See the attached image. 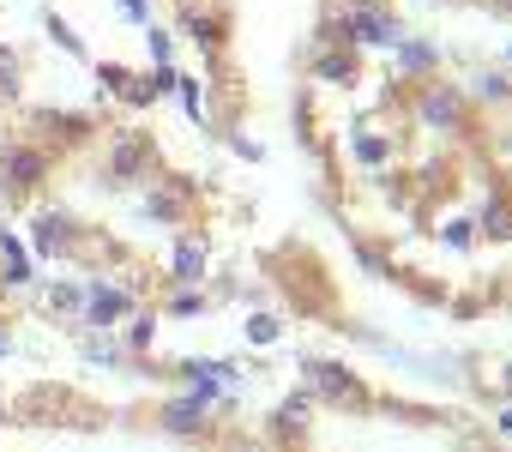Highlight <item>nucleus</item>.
Here are the masks:
<instances>
[{
  "mask_svg": "<svg viewBox=\"0 0 512 452\" xmlns=\"http://www.w3.org/2000/svg\"><path fill=\"white\" fill-rule=\"evenodd\" d=\"M43 169H49V157L31 151V145H13L7 157H0V181H7L13 193H31V187L43 181Z\"/></svg>",
  "mask_w": 512,
  "mask_h": 452,
  "instance_id": "nucleus-1",
  "label": "nucleus"
},
{
  "mask_svg": "<svg viewBox=\"0 0 512 452\" xmlns=\"http://www.w3.org/2000/svg\"><path fill=\"white\" fill-rule=\"evenodd\" d=\"M308 380H314V386H320L326 398H338V404H350V410H356V404L368 398V392H362V380H356L350 368H338V362H308Z\"/></svg>",
  "mask_w": 512,
  "mask_h": 452,
  "instance_id": "nucleus-2",
  "label": "nucleus"
},
{
  "mask_svg": "<svg viewBox=\"0 0 512 452\" xmlns=\"http://www.w3.org/2000/svg\"><path fill=\"white\" fill-rule=\"evenodd\" d=\"M73 236H79V223H73L67 211H37V230H31V242H37V254H43V260H55V254H61Z\"/></svg>",
  "mask_w": 512,
  "mask_h": 452,
  "instance_id": "nucleus-3",
  "label": "nucleus"
},
{
  "mask_svg": "<svg viewBox=\"0 0 512 452\" xmlns=\"http://www.w3.org/2000/svg\"><path fill=\"white\" fill-rule=\"evenodd\" d=\"M127 308H133V296H127V290L91 284V290H85V308H79V314H85L91 326H115V320H127Z\"/></svg>",
  "mask_w": 512,
  "mask_h": 452,
  "instance_id": "nucleus-4",
  "label": "nucleus"
},
{
  "mask_svg": "<svg viewBox=\"0 0 512 452\" xmlns=\"http://www.w3.org/2000/svg\"><path fill=\"white\" fill-rule=\"evenodd\" d=\"M205 404H211V392H187V398H175V404L163 410V428H175V434H199V428H205Z\"/></svg>",
  "mask_w": 512,
  "mask_h": 452,
  "instance_id": "nucleus-5",
  "label": "nucleus"
},
{
  "mask_svg": "<svg viewBox=\"0 0 512 452\" xmlns=\"http://www.w3.org/2000/svg\"><path fill=\"white\" fill-rule=\"evenodd\" d=\"M356 43H398V25L386 19V13H350V25H344Z\"/></svg>",
  "mask_w": 512,
  "mask_h": 452,
  "instance_id": "nucleus-6",
  "label": "nucleus"
},
{
  "mask_svg": "<svg viewBox=\"0 0 512 452\" xmlns=\"http://www.w3.org/2000/svg\"><path fill=\"white\" fill-rule=\"evenodd\" d=\"M169 272H175V278H187V284H193V278H205V242H181V248L169 254Z\"/></svg>",
  "mask_w": 512,
  "mask_h": 452,
  "instance_id": "nucleus-7",
  "label": "nucleus"
},
{
  "mask_svg": "<svg viewBox=\"0 0 512 452\" xmlns=\"http://www.w3.org/2000/svg\"><path fill=\"white\" fill-rule=\"evenodd\" d=\"M308 404H314L308 392H296V398H284V410H278V434H290V440H296V434L308 428Z\"/></svg>",
  "mask_w": 512,
  "mask_h": 452,
  "instance_id": "nucleus-8",
  "label": "nucleus"
},
{
  "mask_svg": "<svg viewBox=\"0 0 512 452\" xmlns=\"http://www.w3.org/2000/svg\"><path fill=\"white\" fill-rule=\"evenodd\" d=\"M422 121H434V127H452V121H458V97H452V91H434V97H422Z\"/></svg>",
  "mask_w": 512,
  "mask_h": 452,
  "instance_id": "nucleus-9",
  "label": "nucleus"
},
{
  "mask_svg": "<svg viewBox=\"0 0 512 452\" xmlns=\"http://www.w3.org/2000/svg\"><path fill=\"white\" fill-rule=\"evenodd\" d=\"M151 217H157V223H175V217H181V193H175V187H157V193H151Z\"/></svg>",
  "mask_w": 512,
  "mask_h": 452,
  "instance_id": "nucleus-10",
  "label": "nucleus"
},
{
  "mask_svg": "<svg viewBox=\"0 0 512 452\" xmlns=\"http://www.w3.org/2000/svg\"><path fill=\"white\" fill-rule=\"evenodd\" d=\"M49 302H55V314H79L85 308V290L79 284H49Z\"/></svg>",
  "mask_w": 512,
  "mask_h": 452,
  "instance_id": "nucleus-11",
  "label": "nucleus"
},
{
  "mask_svg": "<svg viewBox=\"0 0 512 452\" xmlns=\"http://www.w3.org/2000/svg\"><path fill=\"white\" fill-rule=\"evenodd\" d=\"M278 332H284L278 314H253V320H247V338H253V344H278Z\"/></svg>",
  "mask_w": 512,
  "mask_h": 452,
  "instance_id": "nucleus-12",
  "label": "nucleus"
},
{
  "mask_svg": "<svg viewBox=\"0 0 512 452\" xmlns=\"http://www.w3.org/2000/svg\"><path fill=\"white\" fill-rule=\"evenodd\" d=\"M133 175H145V151L121 145V157H115V181H133Z\"/></svg>",
  "mask_w": 512,
  "mask_h": 452,
  "instance_id": "nucleus-13",
  "label": "nucleus"
},
{
  "mask_svg": "<svg viewBox=\"0 0 512 452\" xmlns=\"http://www.w3.org/2000/svg\"><path fill=\"white\" fill-rule=\"evenodd\" d=\"M169 314H181V320H193V314H205V296H199V290H181V296L169 302Z\"/></svg>",
  "mask_w": 512,
  "mask_h": 452,
  "instance_id": "nucleus-14",
  "label": "nucleus"
},
{
  "mask_svg": "<svg viewBox=\"0 0 512 452\" xmlns=\"http://www.w3.org/2000/svg\"><path fill=\"white\" fill-rule=\"evenodd\" d=\"M0 254H7V278L19 284V278H25V254H19V242H13V236H0Z\"/></svg>",
  "mask_w": 512,
  "mask_h": 452,
  "instance_id": "nucleus-15",
  "label": "nucleus"
},
{
  "mask_svg": "<svg viewBox=\"0 0 512 452\" xmlns=\"http://www.w3.org/2000/svg\"><path fill=\"white\" fill-rule=\"evenodd\" d=\"M404 61H410V73H428V67H434V49H422V43H410V49H404Z\"/></svg>",
  "mask_w": 512,
  "mask_h": 452,
  "instance_id": "nucleus-16",
  "label": "nucleus"
},
{
  "mask_svg": "<svg viewBox=\"0 0 512 452\" xmlns=\"http://www.w3.org/2000/svg\"><path fill=\"white\" fill-rule=\"evenodd\" d=\"M199 103H205V91L187 79V85H181V109H187V115H199Z\"/></svg>",
  "mask_w": 512,
  "mask_h": 452,
  "instance_id": "nucleus-17",
  "label": "nucleus"
},
{
  "mask_svg": "<svg viewBox=\"0 0 512 452\" xmlns=\"http://www.w3.org/2000/svg\"><path fill=\"white\" fill-rule=\"evenodd\" d=\"M121 7H127V19H133V25H145V19H151V0H121Z\"/></svg>",
  "mask_w": 512,
  "mask_h": 452,
  "instance_id": "nucleus-18",
  "label": "nucleus"
}]
</instances>
